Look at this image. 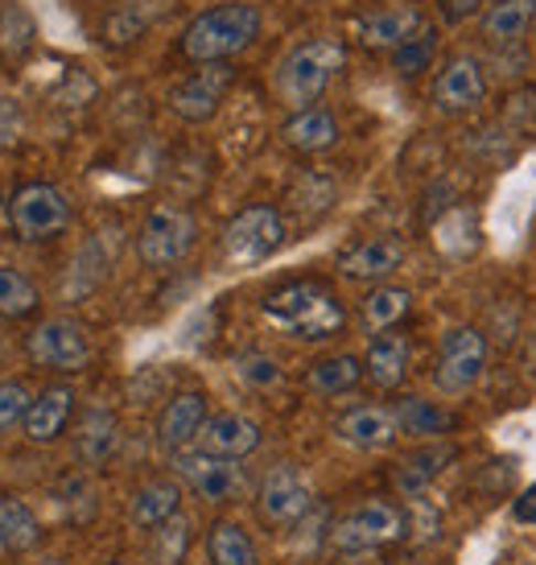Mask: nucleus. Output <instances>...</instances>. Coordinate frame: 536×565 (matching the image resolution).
<instances>
[{
  "instance_id": "obj_15",
  "label": "nucleus",
  "mask_w": 536,
  "mask_h": 565,
  "mask_svg": "<svg viewBox=\"0 0 536 565\" xmlns=\"http://www.w3.org/2000/svg\"><path fill=\"white\" fill-rule=\"evenodd\" d=\"M426 25V17L417 4H384V9H372L355 21V38H360L367 50H384L393 54L396 46H405L412 33Z\"/></svg>"
},
{
  "instance_id": "obj_14",
  "label": "nucleus",
  "mask_w": 536,
  "mask_h": 565,
  "mask_svg": "<svg viewBox=\"0 0 536 565\" xmlns=\"http://www.w3.org/2000/svg\"><path fill=\"white\" fill-rule=\"evenodd\" d=\"M400 265H405V244L396 236L360 239V244L339 252V260H334V268L347 281H388Z\"/></svg>"
},
{
  "instance_id": "obj_39",
  "label": "nucleus",
  "mask_w": 536,
  "mask_h": 565,
  "mask_svg": "<svg viewBox=\"0 0 536 565\" xmlns=\"http://www.w3.org/2000/svg\"><path fill=\"white\" fill-rule=\"evenodd\" d=\"M512 520H521V524H536V483L524 487L516 503H512Z\"/></svg>"
},
{
  "instance_id": "obj_21",
  "label": "nucleus",
  "mask_w": 536,
  "mask_h": 565,
  "mask_svg": "<svg viewBox=\"0 0 536 565\" xmlns=\"http://www.w3.org/2000/svg\"><path fill=\"white\" fill-rule=\"evenodd\" d=\"M536 21V0H491L479 17V33L491 46H521Z\"/></svg>"
},
{
  "instance_id": "obj_4",
  "label": "nucleus",
  "mask_w": 536,
  "mask_h": 565,
  "mask_svg": "<svg viewBox=\"0 0 536 565\" xmlns=\"http://www.w3.org/2000/svg\"><path fill=\"white\" fill-rule=\"evenodd\" d=\"M194 239H199V223L186 206L158 203L137 232V256L144 268H174L178 260L190 256Z\"/></svg>"
},
{
  "instance_id": "obj_2",
  "label": "nucleus",
  "mask_w": 536,
  "mask_h": 565,
  "mask_svg": "<svg viewBox=\"0 0 536 565\" xmlns=\"http://www.w3.org/2000/svg\"><path fill=\"white\" fill-rule=\"evenodd\" d=\"M260 9L248 4V0H223V4H211L203 13L190 21L182 30V54L190 63H232L236 54L253 46L260 38Z\"/></svg>"
},
{
  "instance_id": "obj_13",
  "label": "nucleus",
  "mask_w": 536,
  "mask_h": 565,
  "mask_svg": "<svg viewBox=\"0 0 536 565\" xmlns=\"http://www.w3.org/2000/svg\"><path fill=\"white\" fill-rule=\"evenodd\" d=\"M178 479L190 483L206 503H223V500H236L239 487H244V475L232 458H215L203 455V450H182L174 455Z\"/></svg>"
},
{
  "instance_id": "obj_6",
  "label": "nucleus",
  "mask_w": 536,
  "mask_h": 565,
  "mask_svg": "<svg viewBox=\"0 0 536 565\" xmlns=\"http://www.w3.org/2000/svg\"><path fill=\"white\" fill-rule=\"evenodd\" d=\"M285 244V220L277 206H244L236 220L223 227V256L232 265L248 268L268 260Z\"/></svg>"
},
{
  "instance_id": "obj_3",
  "label": "nucleus",
  "mask_w": 536,
  "mask_h": 565,
  "mask_svg": "<svg viewBox=\"0 0 536 565\" xmlns=\"http://www.w3.org/2000/svg\"><path fill=\"white\" fill-rule=\"evenodd\" d=\"M265 318L298 343H322L343 330L347 310L322 281H289L265 298Z\"/></svg>"
},
{
  "instance_id": "obj_33",
  "label": "nucleus",
  "mask_w": 536,
  "mask_h": 565,
  "mask_svg": "<svg viewBox=\"0 0 536 565\" xmlns=\"http://www.w3.org/2000/svg\"><path fill=\"white\" fill-rule=\"evenodd\" d=\"M438 244L446 256H471L479 248V215L471 206H454L442 223H438Z\"/></svg>"
},
{
  "instance_id": "obj_19",
  "label": "nucleus",
  "mask_w": 536,
  "mask_h": 565,
  "mask_svg": "<svg viewBox=\"0 0 536 565\" xmlns=\"http://www.w3.org/2000/svg\"><path fill=\"white\" fill-rule=\"evenodd\" d=\"M281 137L289 149H298L305 158H314V153H326L339 145V120H334L331 108H301V111H289V120L281 125Z\"/></svg>"
},
{
  "instance_id": "obj_26",
  "label": "nucleus",
  "mask_w": 536,
  "mask_h": 565,
  "mask_svg": "<svg viewBox=\"0 0 536 565\" xmlns=\"http://www.w3.org/2000/svg\"><path fill=\"white\" fill-rule=\"evenodd\" d=\"M42 541V524L21 495H0V550L30 553Z\"/></svg>"
},
{
  "instance_id": "obj_28",
  "label": "nucleus",
  "mask_w": 536,
  "mask_h": 565,
  "mask_svg": "<svg viewBox=\"0 0 536 565\" xmlns=\"http://www.w3.org/2000/svg\"><path fill=\"white\" fill-rule=\"evenodd\" d=\"M206 553H211V565H260L256 541L239 529L236 520L211 524V533H206Z\"/></svg>"
},
{
  "instance_id": "obj_37",
  "label": "nucleus",
  "mask_w": 536,
  "mask_h": 565,
  "mask_svg": "<svg viewBox=\"0 0 536 565\" xmlns=\"http://www.w3.org/2000/svg\"><path fill=\"white\" fill-rule=\"evenodd\" d=\"M487 4L491 0H438V17H442V25H462L483 13Z\"/></svg>"
},
{
  "instance_id": "obj_22",
  "label": "nucleus",
  "mask_w": 536,
  "mask_h": 565,
  "mask_svg": "<svg viewBox=\"0 0 536 565\" xmlns=\"http://www.w3.org/2000/svg\"><path fill=\"white\" fill-rule=\"evenodd\" d=\"M71 413H75V393L66 384H50V388L33 396L30 413H25V438L33 446H46V441H54L66 429Z\"/></svg>"
},
{
  "instance_id": "obj_38",
  "label": "nucleus",
  "mask_w": 536,
  "mask_h": 565,
  "mask_svg": "<svg viewBox=\"0 0 536 565\" xmlns=\"http://www.w3.org/2000/svg\"><path fill=\"white\" fill-rule=\"evenodd\" d=\"M21 104H17L13 95H0V145H17L21 137Z\"/></svg>"
},
{
  "instance_id": "obj_7",
  "label": "nucleus",
  "mask_w": 536,
  "mask_h": 565,
  "mask_svg": "<svg viewBox=\"0 0 536 565\" xmlns=\"http://www.w3.org/2000/svg\"><path fill=\"white\" fill-rule=\"evenodd\" d=\"M9 223H13V232L25 244L63 236L66 223H71V199L58 186H50V182H30V186H21L13 194Z\"/></svg>"
},
{
  "instance_id": "obj_16",
  "label": "nucleus",
  "mask_w": 536,
  "mask_h": 565,
  "mask_svg": "<svg viewBox=\"0 0 536 565\" xmlns=\"http://www.w3.org/2000/svg\"><path fill=\"white\" fill-rule=\"evenodd\" d=\"M206 425V396L203 393H178L158 417V446L165 455L190 450Z\"/></svg>"
},
{
  "instance_id": "obj_30",
  "label": "nucleus",
  "mask_w": 536,
  "mask_h": 565,
  "mask_svg": "<svg viewBox=\"0 0 536 565\" xmlns=\"http://www.w3.org/2000/svg\"><path fill=\"white\" fill-rule=\"evenodd\" d=\"M433 58H438V30L421 25L405 46L393 50V71L400 79H417V75H426L429 66H433Z\"/></svg>"
},
{
  "instance_id": "obj_41",
  "label": "nucleus",
  "mask_w": 536,
  "mask_h": 565,
  "mask_svg": "<svg viewBox=\"0 0 536 565\" xmlns=\"http://www.w3.org/2000/svg\"><path fill=\"white\" fill-rule=\"evenodd\" d=\"M111 565H116V562H111Z\"/></svg>"
},
{
  "instance_id": "obj_29",
  "label": "nucleus",
  "mask_w": 536,
  "mask_h": 565,
  "mask_svg": "<svg viewBox=\"0 0 536 565\" xmlns=\"http://www.w3.org/2000/svg\"><path fill=\"white\" fill-rule=\"evenodd\" d=\"M393 417L400 425V434H409V438H438V434L450 429V413L438 408L433 401H421V396L396 401Z\"/></svg>"
},
{
  "instance_id": "obj_36",
  "label": "nucleus",
  "mask_w": 536,
  "mask_h": 565,
  "mask_svg": "<svg viewBox=\"0 0 536 565\" xmlns=\"http://www.w3.org/2000/svg\"><path fill=\"white\" fill-rule=\"evenodd\" d=\"M186 533H190V524L186 516L178 512L174 520H165L158 529V541H161V562L165 565H178V557H182V550H186Z\"/></svg>"
},
{
  "instance_id": "obj_9",
  "label": "nucleus",
  "mask_w": 536,
  "mask_h": 565,
  "mask_svg": "<svg viewBox=\"0 0 536 565\" xmlns=\"http://www.w3.org/2000/svg\"><path fill=\"white\" fill-rule=\"evenodd\" d=\"M25 355L50 372H83L92 360V339L75 318H46L25 334Z\"/></svg>"
},
{
  "instance_id": "obj_24",
  "label": "nucleus",
  "mask_w": 536,
  "mask_h": 565,
  "mask_svg": "<svg viewBox=\"0 0 536 565\" xmlns=\"http://www.w3.org/2000/svg\"><path fill=\"white\" fill-rule=\"evenodd\" d=\"M116 450H120V422L111 417L108 408H87L79 422V434H75V455L87 467H104Z\"/></svg>"
},
{
  "instance_id": "obj_11",
  "label": "nucleus",
  "mask_w": 536,
  "mask_h": 565,
  "mask_svg": "<svg viewBox=\"0 0 536 565\" xmlns=\"http://www.w3.org/2000/svg\"><path fill=\"white\" fill-rule=\"evenodd\" d=\"M256 508H260L265 524H272V529H293L314 508V487L298 467L285 462V467H272L265 475V483L256 491Z\"/></svg>"
},
{
  "instance_id": "obj_18",
  "label": "nucleus",
  "mask_w": 536,
  "mask_h": 565,
  "mask_svg": "<svg viewBox=\"0 0 536 565\" xmlns=\"http://www.w3.org/2000/svg\"><path fill=\"white\" fill-rule=\"evenodd\" d=\"M260 446V425L244 413H219V417H206L203 434H199V450L215 458H248Z\"/></svg>"
},
{
  "instance_id": "obj_27",
  "label": "nucleus",
  "mask_w": 536,
  "mask_h": 565,
  "mask_svg": "<svg viewBox=\"0 0 536 565\" xmlns=\"http://www.w3.org/2000/svg\"><path fill=\"white\" fill-rule=\"evenodd\" d=\"M363 380V360L355 355H326V360L310 363L305 372V388L318 396H343Z\"/></svg>"
},
{
  "instance_id": "obj_12",
  "label": "nucleus",
  "mask_w": 536,
  "mask_h": 565,
  "mask_svg": "<svg viewBox=\"0 0 536 565\" xmlns=\"http://www.w3.org/2000/svg\"><path fill=\"white\" fill-rule=\"evenodd\" d=\"M487 99V75L483 63L471 54H454L433 79V108L442 116H467Z\"/></svg>"
},
{
  "instance_id": "obj_10",
  "label": "nucleus",
  "mask_w": 536,
  "mask_h": 565,
  "mask_svg": "<svg viewBox=\"0 0 536 565\" xmlns=\"http://www.w3.org/2000/svg\"><path fill=\"white\" fill-rule=\"evenodd\" d=\"M232 83H236V66L232 63H203L199 71H190L186 79H178L170 87L165 104H170L178 120L203 125V120H211L219 111V104L232 92Z\"/></svg>"
},
{
  "instance_id": "obj_31",
  "label": "nucleus",
  "mask_w": 536,
  "mask_h": 565,
  "mask_svg": "<svg viewBox=\"0 0 536 565\" xmlns=\"http://www.w3.org/2000/svg\"><path fill=\"white\" fill-rule=\"evenodd\" d=\"M450 458H454L450 446H433V450L409 455L400 462V471H396V487H400L405 495H421V491L433 483V475L442 471V462H450Z\"/></svg>"
},
{
  "instance_id": "obj_17",
  "label": "nucleus",
  "mask_w": 536,
  "mask_h": 565,
  "mask_svg": "<svg viewBox=\"0 0 536 565\" xmlns=\"http://www.w3.org/2000/svg\"><path fill=\"white\" fill-rule=\"evenodd\" d=\"M400 434L393 408L384 405H355L334 422V438L355 450H388Z\"/></svg>"
},
{
  "instance_id": "obj_5",
  "label": "nucleus",
  "mask_w": 536,
  "mask_h": 565,
  "mask_svg": "<svg viewBox=\"0 0 536 565\" xmlns=\"http://www.w3.org/2000/svg\"><path fill=\"white\" fill-rule=\"evenodd\" d=\"M405 536V512L388 500H363L343 520H334L331 550L339 553H372Z\"/></svg>"
},
{
  "instance_id": "obj_40",
  "label": "nucleus",
  "mask_w": 536,
  "mask_h": 565,
  "mask_svg": "<svg viewBox=\"0 0 536 565\" xmlns=\"http://www.w3.org/2000/svg\"><path fill=\"white\" fill-rule=\"evenodd\" d=\"M46 565H58V562H46Z\"/></svg>"
},
{
  "instance_id": "obj_23",
  "label": "nucleus",
  "mask_w": 536,
  "mask_h": 565,
  "mask_svg": "<svg viewBox=\"0 0 536 565\" xmlns=\"http://www.w3.org/2000/svg\"><path fill=\"white\" fill-rule=\"evenodd\" d=\"M178 508H182V483H174V479H149L144 487H137V495L128 503V520L137 529H144V533H153L165 520L178 516Z\"/></svg>"
},
{
  "instance_id": "obj_8",
  "label": "nucleus",
  "mask_w": 536,
  "mask_h": 565,
  "mask_svg": "<svg viewBox=\"0 0 536 565\" xmlns=\"http://www.w3.org/2000/svg\"><path fill=\"white\" fill-rule=\"evenodd\" d=\"M487 367V339L474 327H450L438 347V367H433V384L446 396L471 393L479 376Z\"/></svg>"
},
{
  "instance_id": "obj_20",
  "label": "nucleus",
  "mask_w": 536,
  "mask_h": 565,
  "mask_svg": "<svg viewBox=\"0 0 536 565\" xmlns=\"http://www.w3.org/2000/svg\"><path fill=\"white\" fill-rule=\"evenodd\" d=\"M409 355L412 347L405 334H396V330H384V334H376L372 339V347H367V355H363V376L372 380L376 388H400V380L409 376Z\"/></svg>"
},
{
  "instance_id": "obj_25",
  "label": "nucleus",
  "mask_w": 536,
  "mask_h": 565,
  "mask_svg": "<svg viewBox=\"0 0 536 565\" xmlns=\"http://www.w3.org/2000/svg\"><path fill=\"white\" fill-rule=\"evenodd\" d=\"M412 310V294L400 285H376L367 298H363V330L367 334H384L396 330Z\"/></svg>"
},
{
  "instance_id": "obj_35",
  "label": "nucleus",
  "mask_w": 536,
  "mask_h": 565,
  "mask_svg": "<svg viewBox=\"0 0 536 565\" xmlns=\"http://www.w3.org/2000/svg\"><path fill=\"white\" fill-rule=\"evenodd\" d=\"M30 405H33V396L25 384L0 380V434H4V429H17V425H25Z\"/></svg>"
},
{
  "instance_id": "obj_32",
  "label": "nucleus",
  "mask_w": 536,
  "mask_h": 565,
  "mask_svg": "<svg viewBox=\"0 0 536 565\" xmlns=\"http://www.w3.org/2000/svg\"><path fill=\"white\" fill-rule=\"evenodd\" d=\"M37 285L25 277V273H17V268L0 265V318H9V322H17V318H30L33 310H37Z\"/></svg>"
},
{
  "instance_id": "obj_34",
  "label": "nucleus",
  "mask_w": 536,
  "mask_h": 565,
  "mask_svg": "<svg viewBox=\"0 0 536 565\" xmlns=\"http://www.w3.org/2000/svg\"><path fill=\"white\" fill-rule=\"evenodd\" d=\"M236 376H239V384H248L256 393H268V388L281 384L285 372H281V363L272 360V355H265V351H244L236 360Z\"/></svg>"
},
{
  "instance_id": "obj_1",
  "label": "nucleus",
  "mask_w": 536,
  "mask_h": 565,
  "mask_svg": "<svg viewBox=\"0 0 536 565\" xmlns=\"http://www.w3.org/2000/svg\"><path fill=\"white\" fill-rule=\"evenodd\" d=\"M347 66V46L339 38H305L272 71V95L289 111L314 108Z\"/></svg>"
}]
</instances>
